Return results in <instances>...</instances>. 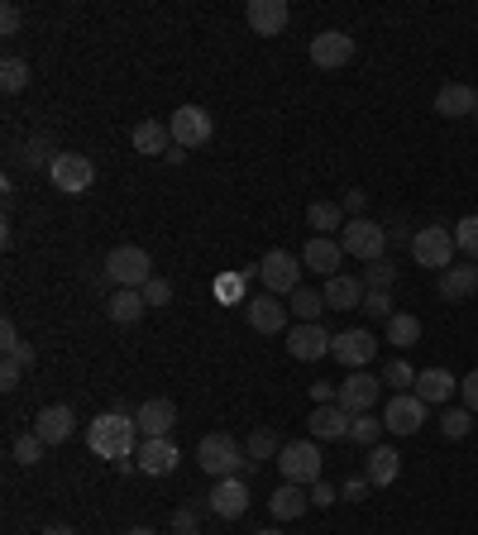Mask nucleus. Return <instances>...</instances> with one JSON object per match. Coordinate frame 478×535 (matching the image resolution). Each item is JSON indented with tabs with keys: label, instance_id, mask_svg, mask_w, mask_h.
Returning <instances> with one entry per match:
<instances>
[{
	"label": "nucleus",
	"instance_id": "6",
	"mask_svg": "<svg viewBox=\"0 0 478 535\" xmlns=\"http://www.w3.org/2000/svg\"><path fill=\"white\" fill-rule=\"evenodd\" d=\"M340 244H345V254L364 258V263H378V258H388V230H383L378 220H369V215L349 220L345 235H340Z\"/></svg>",
	"mask_w": 478,
	"mask_h": 535
},
{
	"label": "nucleus",
	"instance_id": "34",
	"mask_svg": "<svg viewBox=\"0 0 478 535\" xmlns=\"http://www.w3.org/2000/svg\"><path fill=\"white\" fill-rule=\"evenodd\" d=\"M244 454H249V464H263V459H278L283 454V440L273 435L268 426H259L254 435H249V445H244Z\"/></svg>",
	"mask_w": 478,
	"mask_h": 535
},
{
	"label": "nucleus",
	"instance_id": "59",
	"mask_svg": "<svg viewBox=\"0 0 478 535\" xmlns=\"http://www.w3.org/2000/svg\"><path fill=\"white\" fill-rule=\"evenodd\" d=\"M474 120H478V115H474Z\"/></svg>",
	"mask_w": 478,
	"mask_h": 535
},
{
	"label": "nucleus",
	"instance_id": "4",
	"mask_svg": "<svg viewBox=\"0 0 478 535\" xmlns=\"http://www.w3.org/2000/svg\"><path fill=\"white\" fill-rule=\"evenodd\" d=\"M106 278L115 282V287H134V292H144V282L153 278L149 249H139V244H120V249H110L106 254Z\"/></svg>",
	"mask_w": 478,
	"mask_h": 535
},
{
	"label": "nucleus",
	"instance_id": "23",
	"mask_svg": "<svg viewBox=\"0 0 478 535\" xmlns=\"http://www.w3.org/2000/svg\"><path fill=\"white\" fill-rule=\"evenodd\" d=\"M435 115H445V120H459V115H478V91L474 86H440L435 91Z\"/></svg>",
	"mask_w": 478,
	"mask_h": 535
},
{
	"label": "nucleus",
	"instance_id": "25",
	"mask_svg": "<svg viewBox=\"0 0 478 535\" xmlns=\"http://www.w3.org/2000/svg\"><path fill=\"white\" fill-rule=\"evenodd\" d=\"M177 459H182V454H177L173 440H144V450H139L134 464L149 473V478H168V473L177 469Z\"/></svg>",
	"mask_w": 478,
	"mask_h": 535
},
{
	"label": "nucleus",
	"instance_id": "49",
	"mask_svg": "<svg viewBox=\"0 0 478 535\" xmlns=\"http://www.w3.org/2000/svg\"><path fill=\"white\" fill-rule=\"evenodd\" d=\"M20 378H24V368L15 364V359H5V364H0V387H5V392H15Z\"/></svg>",
	"mask_w": 478,
	"mask_h": 535
},
{
	"label": "nucleus",
	"instance_id": "47",
	"mask_svg": "<svg viewBox=\"0 0 478 535\" xmlns=\"http://www.w3.org/2000/svg\"><path fill=\"white\" fill-rule=\"evenodd\" d=\"M173 531L177 535H196V507H177V512H173Z\"/></svg>",
	"mask_w": 478,
	"mask_h": 535
},
{
	"label": "nucleus",
	"instance_id": "33",
	"mask_svg": "<svg viewBox=\"0 0 478 535\" xmlns=\"http://www.w3.org/2000/svg\"><path fill=\"white\" fill-rule=\"evenodd\" d=\"M0 349H5V359H15L20 368L34 364V344H24V340H20L15 321H0Z\"/></svg>",
	"mask_w": 478,
	"mask_h": 535
},
{
	"label": "nucleus",
	"instance_id": "18",
	"mask_svg": "<svg viewBox=\"0 0 478 535\" xmlns=\"http://www.w3.org/2000/svg\"><path fill=\"white\" fill-rule=\"evenodd\" d=\"M72 430H77V411L63 407V402H53V407H44L34 416V435H39L44 445H67Z\"/></svg>",
	"mask_w": 478,
	"mask_h": 535
},
{
	"label": "nucleus",
	"instance_id": "54",
	"mask_svg": "<svg viewBox=\"0 0 478 535\" xmlns=\"http://www.w3.org/2000/svg\"><path fill=\"white\" fill-rule=\"evenodd\" d=\"M216 292H220V297H239V292H244V282H239V278H225V282H216Z\"/></svg>",
	"mask_w": 478,
	"mask_h": 535
},
{
	"label": "nucleus",
	"instance_id": "17",
	"mask_svg": "<svg viewBox=\"0 0 478 535\" xmlns=\"http://www.w3.org/2000/svg\"><path fill=\"white\" fill-rule=\"evenodd\" d=\"M349 58H354V39H349L345 29H326V34H316V39H311V63L321 67V72L345 67Z\"/></svg>",
	"mask_w": 478,
	"mask_h": 535
},
{
	"label": "nucleus",
	"instance_id": "31",
	"mask_svg": "<svg viewBox=\"0 0 478 535\" xmlns=\"http://www.w3.org/2000/svg\"><path fill=\"white\" fill-rule=\"evenodd\" d=\"M306 507H311V493H306V488H297V483H283L278 493L268 497V512H273V521H297Z\"/></svg>",
	"mask_w": 478,
	"mask_h": 535
},
{
	"label": "nucleus",
	"instance_id": "11",
	"mask_svg": "<svg viewBox=\"0 0 478 535\" xmlns=\"http://www.w3.org/2000/svg\"><path fill=\"white\" fill-rule=\"evenodd\" d=\"M378 397H383V378H373V373L359 368V373H349L345 383H340V397H335V402H340L349 416H364V411L378 407Z\"/></svg>",
	"mask_w": 478,
	"mask_h": 535
},
{
	"label": "nucleus",
	"instance_id": "20",
	"mask_svg": "<svg viewBox=\"0 0 478 535\" xmlns=\"http://www.w3.org/2000/svg\"><path fill=\"white\" fill-rule=\"evenodd\" d=\"M244 20H249V29H254L259 39H273V34H283V29H287L292 10H287L283 0H249Z\"/></svg>",
	"mask_w": 478,
	"mask_h": 535
},
{
	"label": "nucleus",
	"instance_id": "30",
	"mask_svg": "<svg viewBox=\"0 0 478 535\" xmlns=\"http://www.w3.org/2000/svg\"><path fill=\"white\" fill-rule=\"evenodd\" d=\"M455 387H459V378H450L445 368H421L412 392L426 402V407H435V402H450V392H455Z\"/></svg>",
	"mask_w": 478,
	"mask_h": 535
},
{
	"label": "nucleus",
	"instance_id": "53",
	"mask_svg": "<svg viewBox=\"0 0 478 535\" xmlns=\"http://www.w3.org/2000/svg\"><path fill=\"white\" fill-rule=\"evenodd\" d=\"M311 397H316V407H330V402L340 397V387H330V383H311Z\"/></svg>",
	"mask_w": 478,
	"mask_h": 535
},
{
	"label": "nucleus",
	"instance_id": "52",
	"mask_svg": "<svg viewBox=\"0 0 478 535\" xmlns=\"http://www.w3.org/2000/svg\"><path fill=\"white\" fill-rule=\"evenodd\" d=\"M311 507H335V488H330L326 478H321V483H311Z\"/></svg>",
	"mask_w": 478,
	"mask_h": 535
},
{
	"label": "nucleus",
	"instance_id": "43",
	"mask_svg": "<svg viewBox=\"0 0 478 535\" xmlns=\"http://www.w3.org/2000/svg\"><path fill=\"white\" fill-rule=\"evenodd\" d=\"M369 292H392V282H397V268H392V258H378V263H369Z\"/></svg>",
	"mask_w": 478,
	"mask_h": 535
},
{
	"label": "nucleus",
	"instance_id": "40",
	"mask_svg": "<svg viewBox=\"0 0 478 535\" xmlns=\"http://www.w3.org/2000/svg\"><path fill=\"white\" fill-rule=\"evenodd\" d=\"M0 86H5L10 96L24 91V86H29V63H24V58H5V63H0Z\"/></svg>",
	"mask_w": 478,
	"mask_h": 535
},
{
	"label": "nucleus",
	"instance_id": "35",
	"mask_svg": "<svg viewBox=\"0 0 478 535\" xmlns=\"http://www.w3.org/2000/svg\"><path fill=\"white\" fill-rule=\"evenodd\" d=\"M383 430H388V426H383V416L364 411V416H354V421H349V440H354V445H364V450H373Z\"/></svg>",
	"mask_w": 478,
	"mask_h": 535
},
{
	"label": "nucleus",
	"instance_id": "8",
	"mask_svg": "<svg viewBox=\"0 0 478 535\" xmlns=\"http://www.w3.org/2000/svg\"><path fill=\"white\" fill-rule=\"evenodd\" d=\"M48 177H53V187L63 196H82V192H91V182H96V163H91L87 153H58Z\"/></svg>",
	"mask_w": 478,
	"mask_h": 535
},
{
	"label": "nucleus",
	"instance_id": "55",
	"mask_svg": "<svg viewBox=\"0 0 478 535\" xmlns=\"http://www.w3.org/2000/svg\"><path fill=\"white\" fill-rule=\"evenodd\" d=\"M388 244H412V235H407V230L397 225V230H388Z\"/></svg>",
	"mask_w": 478,
	"mask_h": 535
},
{
	"label": "nucleus",
	"instance_id": "46",
	"mask_svg": "<svg viewBox=\"0 0 478 535\" xmlns=\"http://www.w3.org/2000/svg\"><path fill=\"white\" fill-rule=\"evenodd\" d=\"M20 5H0V34H5V39H10V34H20Z\"/></svg>",
	"mask_w": 478,
	"mask_h": 535
},
{
	"label": "nucleus",
	"instance_id": "29",
	"mask_svg": "<svg viewBox=\"0 0 478 535\" xmlns=\"http://www.w3.org/2000/svg\"><path fill=\"white\" fill-rule=\"evenodd\" d=\"M306 225H311L316 235L335 239V230L345 235L349 215H345V206H340V201H311V206H306Z\"/></svg>",
	"mask_w": 478,
	"mask_h": 535
},
{
	"label": "nucleus",
	"instance_id": "2",
	"mask_svg": "<svg viewBox=\"0 0 478 535\" xmlns=\"http://www.w3.org/2000/svg\"><path fill=\"white\" fill-rule=\"evenodd\" d=\"M196 464L211 473V478H239V473L249 469V454H244V445H239L235 435L211 430V435H201V445H196Z\"/></svg>",
	"mask_w": 478,
	"mask_h": 535
},
{
	"label": "nucleus",
	"instance_id": "15",
	"mask_svg": "<svg viewBox=\"0 0 478 535\" xmlns=\"http://www.w3.org/2000/svg\"><path fill=\"white\" fill-rule=\"evenodd\" d=\"M335 335H326V325H297V330H287V354L297 359V364H316V359H326Z\"/></svg>",
	"mask_w": 478,
	"mask_h": 535
},
{
	"label": "nucleus",
	"instance_id": "22",
	"mask_svg": "<svg viewBox=\"0 0 478 535\" xmlns=\"http://www.w3.org/2000/svg\"><path fill=\"white\" fill-rule=\"evenodd\" d=\"M349 421H354V416H349L340 402L316 407L311 416H306V426H311V435H316V440H349Z\"/></svg>",
	"mask_w": 478,
	"mask_h": 535
},
{
	"label": "nucleus",
	"instance_id": "44",
	"mask_svg": "<svg viewBox=\"0 0 478 535\" xmlns=\"http://www.w3.org/2000/svg\"><path fill=\"white\" fill-rule=\"evenodd\" d=\"M144 301H149V311H153V306H168V301H173V282H168V278H149V282H144Z\"/></svg>",
	"mask_w": 478,
	"mask_h": 535
},
{
	"label": "nucleus",
	"instance_id": "56",
	"mask_svg": "<svg viewBox=\"0 0 478 535\" xmlns=\"http://www.w3.org/2000/svg\"><path fill=\"white\" fill-rule=\"evenodd\" d=\"M39 535H77V531H72V526H44Z\"/></svg>",
	"mask_w": 478,
	"mask_h": 535
},
{
	"label": "nucleus",
	"instance_id": "28",
	"mask_svg": "<svg viewBox=\"0 0 478 535\" xmlns=\"http://www.w3.org/2000/svg\"><path fill=\"white\" fill-rule=\"evenodd\" d=\"M144 311H149V301H144V292H134V287H115L106 297V316L115 325H134Z\"/></svg>",
	"mask_w": 478,
	"mask_h": 535
},
{
	"label": "nucleus",
	"instance_id": "58",
	"mask_svg": "<svg viewBox=\"0 0 478 535\" xmlns=\"http://www.w3.org/2000/svg\"><path fill=\"white\" fill-rule=\"evenodd\" d=\"M254 535H283V531H278V526H263V531H254Z\"/></svg>",
	"mask_w": 478,
	"mask_h": 535
},
{
	"label": "nucleus",
	"instance_id": "24",
	"mask_svg": "<svg viewBox=\"0 0 478 535\" xmlns=\"http://www.w3.org/2000/svg\"><path fill=\"white\" fill-rule=\"evenodd\" d=\"M397 473H402V454L392 450V445H373L369 459H364V478H369L373 488H392Z\"/></svg>",
	"mask_w": 478,
	"mask_h": 535
},
{
	"label": "nucleus",
	"instance_id": "39",
	"mask_svg": "<svg viewBox=\"0 0 478 535\" xmlns=\"http://www.w3.org/2000/svg\"><path fill=\"white\" fill-rule=\"evenodd\" d=\"M383 387H392V392H412V387H416V368L407 364V359H392V364L383 368Z\"/></svg>",
	"mask_w": 478,
	"mask_h": 535
},
{
	"label": "nucleus",
	"instance_id": "12",
	"mask_svg": "<svg viewBox=\"0 0 478 535\" xmlns=\"http://www.w3.org/2000/svg\"><path fill=\"white\" fill-rule=\"evenodd\" d=\"M383 426L392 435H416V430L426 426V402L416 392H392V402L383 407Z\"/></svg>",
	"mask_w": 478,
	"mask_h": 535
},
{
	"label": "nucleus",
	"instance_id": "48",
	"mask_svg": "<svg viewBox=\"0 0 478 535\" xmlns=\"http://www.w3.org/2000/svg\"><path fill=\"white\" fill-rule=\"evenodd\" d=\"M459 397H464V407L478 411V368L469 373V378H459Z\"/></svg>",
	"mask_w": 478,
	"mask_h": 535
},
{
	"label": "nucleus",
	"instance_id": "41",
	"mask_svg": "<svg viewBox=\"0 0 478 535\" xmlns=\"http://www.w3.org/2000/svg\"><path fill=\"white\" fill-rule=\"evenodd\" d=\"M44 440H39V435H34V430H29V435H20V440H15V459H20L24 469H34V464H39V459H44Z\"/></svg>",
	"mask_w": 478,
	"mask_h": 535
},
{
	"label": "nucleus",
	"instance_id": "13",
	"mask_svg": "<svg viewBox=\"0 0 478 535\" xmlns=\"http://www.w3.org/2000/svg\"><path fill=\"white\" fill-rule=\"evenodd\" d=\"M287 316H292V311H287V306L273 297V292L244 297V321L254 325L259 335H283V330H287Z\"/></svg>",
	"mask_w": 478,
	"mask_h": 535
},
{
	"label": "nucleus",
	"instance_id": "32",
	"mask_svg": "<svg viewBox=\"0 0 478 535\" xmlns=\"http://www.w3.org/2000/svg\"><path fill=\"white\" fill-rule=\"evenodd\" d=\"M287 311L297 316V325H316V321H321V311H330V306H326V297H321V292L297 287V292H292V301H287Z\"/></svg>",
	"mask_w": 478,
	"mask_h": 535
},
{
	"label": "nucleus",
	"instance_id": "5",
	"mask_svg": "<svg viewBox=\"0 0 478 535\" xmlns=\"http://www.w3.org/2000/svg\"><path fill=\"white\" fill-rule=\"evenodd\" d=\"M459 244H455V230H445V225H426V230H416L412 235V258L421 268H435V273H445L450 263H455Z\"/></svg>",
	"mask_w": 478,
	"mask_h": 535
},
{
	"label": "nucleus",
	"instance_id": "51",
	"mask_svg": "<svg viewBox=\"0 0 478 535\" xmlns=\"http://www.w3.org/2000/svg\"><path fill=\"white\" fill-rule=\"evenodd\" d=\"M340 206H345V215H354V220H359V215H364V206H369V196L359 192V187H349V192H345V201H340Z\"/></svg>",
	"mask_w": 478,
	"mask_h": 535
},
{
	"label": "nucleus",
	"instance_id": "27",
	"mask_svg": "<svg viewBox=\"0 0 478 535\" xmlns=\"http://www.w3.org/2000/svg\"><path fill=\"white\" fill-rule=\"evenodd\" d=\"M134 149L144 153V158H168L173 149V129L163 125V120H144V125H134Z\"/></svg>",
	"mask_w": 478,
	"mask_h": 535
},
{
	"label": "nucleus",
	"instance_id": "3",
	"mask_svg": "<svg viewBox=\"0 0 478 535\" xmlns=\"http://www.w3.org/2000/svg\"><path fill=\"white\" fill-rule=\"evenodd\" d=\"M278 469H283V478L287 483H297V488L321 483V469H326L321 445H316V440H287L283 454H278Z\"/></svg>",
	"mask_w": 478,
	"mask_h": 535
},
{
	"label": "nucleus",
	"instance_id": "10",
	"mask_svg": "<svg viewBox=\"0 0 478 535\" xmlns=\"http://www.w3.org/2000/svg\"><path fill=\"white\" fill-rule=\"evenodd\" d=\"M330 354H335V364H340V368L359 373V368L373 364L378 340H373V330H340V335H335V344H330Z\"/></svg>",
	"mask_w": 478,
	"mask_h": 535
},
{
	"label": "nucleus",
	"instance_id": "1",
	"mask_svg": "<svg viewBox=\"0 0 478 535\" xmlns=\"http://www.w3.org/2000/svg\"><path fill=\"white\" fill-rule=\"evenodd\" d=\"M134 435H139V426H134L130 407L101 411V416L87 426V450L96 454V459H115V464H120V459L134 454Z\"/></svg>",
	"mask_w": 478,
	"mask_h": 535
},
{
	"label": "nucleus",
	"instance_id": "57",
	"mask_svg": "<svg viewBox=\"0 0 478 535\" xmlns=\"http://www.w3.org/2000/svg\"><path fill=\"white\" fill-rule=\"evenodd\" d=\"M125 535H153V531H149V526H130V531H125Z\"/></svg>",
	"mask_w": 478,
	"mask_h": 535
},
{
	"label": "nucleus",
	"instance_id": "36",
	"mask_svg": "<svg viewBox=\"0 0 478 535\" xmlns=\"http://www.w3.org/2000/svg\"><path fill=\"white\" fill-rule=\"evenodd\" d=\"M421 340V321L416 316H407V311H397L388 321V344H397V349H412V344Z\"/></svg>",
	"mask_w": 478,
	"mask_h": 535
},
{
	"label": "nucleus",
	"instance_id": "26",
	"mask_svg": "<svg viewBox=\"0 0 478 535\" xmlns=\"http://www.w3.org/2000/svg\"><path fill=\"white\" fill-rule=\"evenodd\" d=\"M478 292V268L474 263H450L440 273V297L445 301H469Z\"/></svg>",
	"mask_w": 478,
	"mask_h": 535
},
{
	"label": "nucleus",
	"instance_id": "21",
	"mask_svg": "<svg viewBox=\"0 0 478 535\" xmlns=\"http://www.w3.org/2000/svg\"><path fill=\"white\" fill-rule=\"evenodd\" d=\"M321 297H326L330 311H359V306H364V297H369V282L349 278V273H335V278H326Z\"/></svg>",
	"mask_w": 478,
	"mask_h": 535
},
{
	"label": "nucleus",
	"instance_id": "38",
	"mask_svg": "<svg viewBox=\"0 0 478 535\" xmlns=\"http://www.w3.org/2000/svg\"><path fill=\"white\" fill-rule=\"evenodd\" d=\"M53 158H58L53 134H29V144H24V163H29V168H53Z\"/></svg>",
	"mask_w": 478,
	"mask_h": 535
},
{
	"label": "nucleus",
	"instance_id": "42",
	"mask_svg": "<svg viewBox=\"0 0 478 535\" xmlns=\"http://www.w3.org/2000/svg\"><path fill=\"white\" fill-rule=\"evenodd\" d=\"M455 244H459V254L478 258V215H464L455 225Z\"/></svg>",
	"mask_w": 478,
	"mask_h": 535
},
{
	"label": "nucleus",
	"instance_id": "7",
	"mask_svg": "<svg viewBox=\"0 0 478 535\" xmlns=\"http://www.w3.org/2000/svg\"><path fill=\"white\" fill-rule=\"evenodd\" d=\"M168 129H173L177 149H201V144L216 139V120H211V110H201V106H177Z\"/></svg>",
	"mask_w": 478,
	"mask_h": 535
},
{
	"label": "nucleus",
	"instance_id": "37",
	"mask_svg": "<svg viewBox=\"0 0 478 535\" xmlns=\"http://www.w3.org/2000/svg\"><path fill=\"white\" fill-rule=\"evenodd\" d=\"M474 430V411L469 407H445V416H440V435L445 440H464Z\"/></svg>",
	"mask_w": 478,
	"mask_h": 535
},
{
	"label": "nucleus",
	"instance_id": "45",
	"mask_svg": "<svg viewBox=\"0 0 478 535\" xmlns=\"http://www.w3.org/2000/svg\"><path fill=\"white\" fill-rule=\"evenodd\" d=\"M359 311H369V316H378V321H392V316H397V311H392V292H369Z\"/></svg>",
	"mask_w": 478,
	"mask_h": 535
},
{
	"label": "nucleus",
	"instance_id": "16",
	"mask_svg": "<svg viewBox=\"0 0 478 535\" xmlns=\"http://www.w3.org/2000/svg\"><path fill=\"white\" fill-rule=\"evenodd\" d=\"M206 507H211L220 521H239V516L249 512V483H244V478H216Z\"/></svg>",
	"mask_w": 478,
	"mask_h": 535
},
{
	"label": "nucleus",
	"instance_id": "50",
	"mask_svg": "<svg viewBox=\"0 0 478 535\" xmlns=\"http://www.w3.org/2000/svg\"><path fill=\"white\" fill-rule=\"evenodd\" d=\"M373 483L369 478H345V488H340V497H345V502H364V493H369Z\"/></svg>",
	"mask_w": 478,
	"mask_h": 535
},
{
	"label": "nucleus",
	"instance_id": "14",
	"mask_svg": "<svg viewBox=\"0 0 478 535\" xmlns=\"http://www.w3.org/2000/svg\"><path fill=\"white\" fill-rule=\"evenodd\" d=\"M134 426H139L144 440H168L177 426V402L173 397H149L144 407L134 411Z\"/></svg>",
	"mask_w": 478,
	"mask_h": 535
},
{
	"label": "nucleus",
	"instance_id": "19",
	"mask_svg": "<svg viewBox=\"0 0 478 535\" xmlns=\"http://www.w3.org/2000/svg\"><path fill=\"white\" fill-rule=\"evenodd\" d=\"M345 263V244L340 239H326V235H311L302 249V268L321 273V278H335V268Z\"/></svg>",
	"mask_w": 478,
	"mask_h": 535
},
{
	"label": "nucleus",
	"instance_id": "9",
	"mask_svg": "<svg viewBox=\"0 0 478 535\" xmlns=\"http://www.w3.org/2000/svg\"><path fill=\"white\" fill-rule=\"evenodd\" d=\"M259 278H263V292L283 297V292H297L302 287V268H297V254L287 249H268L259 258Z\"/></svg>",
	"mask_w": 478,
	"mask_h": 535
}]
</instances>
